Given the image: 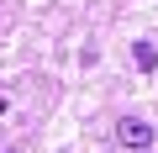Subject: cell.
Instances as JSON below:
<instances>
[{"instance_id":"1","label":"cell","mask_w":158,"mask_h":153,"mask_svg":"<svg viewBox=\"0 0 158 153\" xmlns=\"http://www.w3.org/2000/svg\"><path fill=\"white\" fill-rule=\"evenodd\" d=\"M116 137H121L127 148H148V142H153V127L137 121V116H121V121H116Z\"/></svg>"},{"instance_id":"2","label":"cell","mask_w":158,"mask_h":153,"mask_svg":"<svg viewBox=\"0 0 158 153\" xmlns=\"http://www.w3.org/2000/svg\"><path fill=\"white\" fill-rule=\"evenodd\" d=\"M132 63H137L142 74H153V69H158V48H153L148 37H137V42H132Z\"/></svg>"}]
</instances>
